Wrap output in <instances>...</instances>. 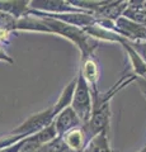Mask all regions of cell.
Returning a JSON list of instances; mask_svg holds the SVG:
<instances>
[{"label": "cell", "mask_w": 146, "mask_h": 152, "mask_svg": "<svg viewBox=\"0 0 146 152\" xmlns=\"http://www.w3.org/2000/svg\"><path fill=\"white\" fill-rule=\"evenodd\" d=\"M36 18H40L43 22V24L48 29V33L59 34L69 39L70 42H73L75 46H78V48L81 52V60L94 56V52L98 48V43L84 29H80V28L74 26H69L66 23L56 20V19L45 18V17H36Z\"/></svg>", "instance_id": "1"}, {"label": "cell", "mask_w": 146, "mask_h": 152, "mask_svg": "<svg viewBox=\"0 0 146 152\" xmlns=\"http://www.w3.org/2000/svg\"><path fill=\"white\" fill-rule=\"evenodd\" d=\"M70 107L76 113V115L79 117L80 122L83 123V126L87 124L90 121L92 113H93L92 89L80 72H78V83H76V88H75L73 102Z\"/></svg>", "instance_id": "2"}, {"label": "cell", "mask_w": 146, "mask_h": 152, "mask_svg": "<svg viewBox=\"0 0 146 152\" xmlns=\"http://www.w3.org/2000/svg\"><path fill=\"white\" fill-rule=\"evenodd\" d=\"M55 118L56 115L54 112V107L51 105L47 109H43V110H41L38 113H34L32 115H29L24 122L21 123L18 127H15L13 131H10L8 134L22 137V138L33 136L36 133L41 132L42 129H45L46 127L52 124Z\"/></svg>", "instance_id": "3"}, {"label": "cell", "mask_w": 146, "mask_h": 152, "mask_svg": "<svg viewBox=\"0 0 146 152\" xmlns=\"http://www.w3.org/2000/svg\"><path fill=\"white\" fill-rule=\"evenodd\" d=\"M29 9L41 13L48 14H66V13H79L85 12L83 9L74 7L70 1L64 0H32L29 1Z\"/></svg>", "instance_id": "4"}, {"label": "cell", "mask_w": 146, "mask_h": 152, "mask_svg": "<svg viewBox=\"0 0 146 152\" xmlns=\"http://www.w3.org/2000/svg\"><path fill=\"white\" fill-rule=\"evenodd\" d=\"M80 126H83V123L80 122L79 117L73 110L71 107H67L66 109H64L54 119V127L59 137H62L69 131H71L74 128L80 127Z\"/></svg>", "instance_id": "5"}, {"label": "cell", "mask_w": 146, "mask_h": 152, "mask_svg": "<svg viewBox=\"0 0 146 152\" xmlns=\"http://www.w3.org/2000/svg\"><path fill=\"white\" fill-rule=\"evenodd\" d=\"M61 140H62L65 146L74 151H76V152H84V150L87 148L89 142H90L83 126L69 131L66 134H64L61 137Z\"/></svg>", "instance_id": "6"}, {"label": "cell", "mask_w": 146, "mask_h": 152, "mask_svg": "<svg viewBox=\"0 0 146 152\" xmlns=\"http://www.w3.org/2000/svg\"><path fill=\"white\" fill-rule=\"evenodd\" d=\"M79 72L83 75L85 81L89 84L92 90H97L98 80H99V65L95 57H88L85 60H81V66H80Z\"/></svg>", "instance_id": "7"}, {"label": "cell", "mask_w": 146, "mask_h": 152, "mask_svg": "<svg viewBox=\"0 0 146 152\" xmlns=\"http://www.w3.org/2000/svg\"><path fill=\"white\" fill-rule=\"evenodd\" d=\"M118 43L123 47L125 52L127 53V57H128V61H130V65L134 70V74L137 76V77L141 79H146V64L142 61V58L136 53V51L130 46L128 41L126 38L121 37L120 38V42Z\"/></svg>", "instance_id": "8"}, {"label": "cell", "mask_w": 146, "mask_h": 152, "mask_svg": "<svg viewBox=\"0 0 146 152\" xmlns=\"http://www.w3.org/2000/svg\"><path fill=\"white\" fill-rule=\"evenodd\" d=\"M28 10H29V1H26V0H22V1H15V0H12V1H0V12L9 14L10 17L15 18L17 20L21 18L27 17Z\"/></svg>", "instance_id": "9"}, {"label": "cell", "mask_w": 146, "mask_h": 152, "mask_svg": "<svg viewBox=\"0 0 146 152\" xmlns=\"http://www.w3.org/2000/svg\"><path fill=\"white\" fill-rule=\"evenodd\" d=\"M76 83H78V76L70 81L66 86L64 88V90L61 91L59 99L56 100V103L54 104V112H55V115H57L59 113H61L64 109H66L67 107L71 105V102H73V96H74V91H75V88H76Z\"/></svg>", "instance_id": "10"}, {"label": "cell", "mask_w": 146, "mask_h": 152, "mask_svg": "<svg viewBox=\"0 0 146 152\" xmlns=\"http://www.w3.org/2000/svg\"><path fill=\"white\" fill-rule=\"evenodd\" d=\"M94 152H114V150H112V147L109 145V140H108V133H101L97 137L89 142L88 145Z\"/></svg>", "instance_id": "11"}, {"label": "cell", "mask_w": 146, "mask_h": 152, "mask_svg": "<svg viewBox=\"0 0 146 152\" xmlns=\"http://www.w3.org/2000/svg\"><path fill=\"white\" fill-rule=\"evenodd\" d=\"M128 43L146 64V41H128Z\"/></svg>", "instance_id": "12"}, {"label": "cell", "mask_w": 146, "mask_h": 152, "mask_svg": "<svg viewBox=\"0 0 146 152\" xmlns=\"http://www.w3.org/2000/svg\"><path fill=\"white\" fill-rule=\"evenodd\" d=\"M136 83H137V85H139V88H140V90H141V93H142V95L146 98V79L137 77Z\"/></svg>", "instance_id": "13"}, {"label": "cell", "mask_w": 146, "mask_h": 152, "mask_svg": "<svg viewBox=\"0 0 146 152\" xmlns=\"http://www.w3.org/2000/svg\"><path fill=\"white\" fill-rule=\"evenodd\" d=\"M0 61H5V62H9V64H13V60L10 57L8 56V53L4 51L1 47H0Z\"/></svg>", "instance_id": "14"}, {"label": "cell", "mask_w": 146, "mask_h": 152, "mask_svg": "<svg viewBox=\"0 0 146 152\" xmlns=\"http://www.w3.org/2000/svg\"><path fill=\"white\" fill-rule=\"evenodd\" d=\"M59 152H76V151H74L71 148H69V147H66L64 145V142H62V146H61V148L59 150Z\"/></svg>", "instance_id": "15"}, {"label": "cell", "mask_w": 146, "mask_h": 152, "mask_svg": "<svg viewBox=\"0 0 146 152\" xmlns=\"http://www.w3.org/2000/svg\"><path fill=\"white\" fill-rule=\"evenodd\" d=\"M137 152H146V146H145V147H142V148H141L140 151H137Z\"/></svg>", "instance_id": "16"}, {"label": "cell", "mask_w": 146, "mask_h": 152, "mask_svg": "<svg viewBox=\"0 0 146 152\" xmlns=\"http://www.w3.org/2000/svg\"><path fill=\"white\" fill-rule=\"evenodd\" d=\"M114 152H117V151H114Z\"/></svg>", "instance_id": "17"}]
</instances>
